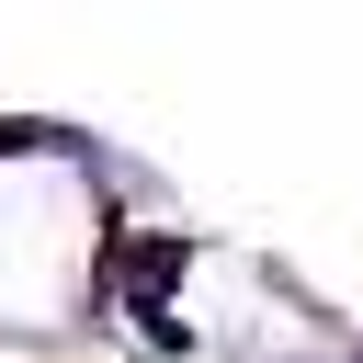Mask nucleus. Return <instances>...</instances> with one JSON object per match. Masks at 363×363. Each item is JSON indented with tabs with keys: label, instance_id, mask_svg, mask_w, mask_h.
Returning <instances> with one entry per match:
<instances>
[]
</instances>
